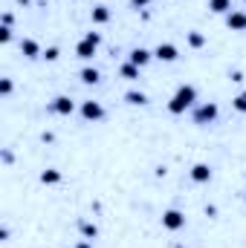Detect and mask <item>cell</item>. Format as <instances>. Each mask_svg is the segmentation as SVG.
I'll return each mask as SVG.
<instances>
[{
  "label": "cell",
  "mask_w": 246,
  "mask_h": 248,
  "mask_svg": "<svg viewBox=\"0 0 246 248\" xmlns=\"http://www.w3.org/2000/svg\"><path fill=\"white\" fill-rule=\"evenodd\" d=\"M191 107H197V87H191V84L177 87V93L168 101V113L171 116H183L185 110H191Z\"/></svg>",
  "instance_id": "1"
},
{
  "label": "cell",
  "mask_w": 246,
  "mask_h": 248,
  "mask_svg": "<svg viewBox=\"0 0 246 248\" xmlns=\"http://www.w3.org/2000/svg\"><path fill=\"white\" fill-rule=\"evenodd\" d=\"M99 46H102V32H84V38L75 44V55L81 58V61H90L96 52H99Z\"/></svg>",
  "instance_id": "2"
},
{
  "label": "cell",
  "mask_w": 246,
  "mask_h": 248,
  "mask_svg": "<svg viewBox=\"0 0 246 248\" xmlns=\"http://www.w3.org/2000/svg\"><path fill=\"white\" fill-rule=\"evenodd\" d=\"M217 116H220V107H217L214 101H203V104L191 107V122L197 124V127L214 124V122H217Z\"/></svg>",
  "instance_id": "3"
},
{
  "label": "cell",
  "mask_w": 246,
  "mask_h": 248,
  "mask_svg": "<svg viewBox=\"0 0 246 248\" xmlns=\"http://www.w3.org/2000/svg\"><path fill=\"white\" fill-rule=\"evenodd\" d=\"M78 113H81V119L84 122H90V124H96V122H102L107 113H105V107H102V101H81L78 104Z\"/></svg>",
  "instance_id": "4"
},
{
  "label": "cell",
  "mask_w": 246,
  "mask_h": 248,
  "mask_svg": "<svg viewBox=\"0 0 246 248\" xmlns=\"http://www.w3.org/2000/svg\"><path fill=\"white\" fill-rule=\"evenodd\" d=\"M47 110L55 113V116H72V113H75V101H72L70 95H55V98L47 104Z\"/></svg>",
  "instance_id": "5"
},
{
  "label": "cell",
  "mask_w": 246,
  "mask_h": 248,
  "mask_svg": "<svg viewBox=\"0 0 246 248\" xmlns=\"http://www.w3.org/2000/svg\"><path fill=\"white\" fill-rule=\"evenodd\" d=\"M162 228L165 231H180V228H185V214L177 211V208H168L162 214Z\"/></svg>",
  "instance_id": "6"
},
{
  "label": "cell",
  "mask_w": 246,
  "mask_h": 248,
  "mask_svg": "<svg viewBox=\"0 0 246 248\" xmlns=\"http://www.w3.org/2000/svg\"><path fill=\"white\" fill-rule=\"evenodd\" d=\"M154 58H157V61H162V63H174L177 58H180V49H177L174 44H168V41H165V44H159V46L154 49Z\"/></svg>",
  "instance_id": "7"
},
{
  "label": "cell",
  "mask_w": 246,
  "mask_h": 248,
  "mask_svg": "<svg viewBox=\"0 0 246 248\" xmlns=\"http://www.w3.org/2000/svg\"><path fill=\"white\" fill-rule=\"evenodd\" d=\"M20 55L23 58H29V61H35V58H41L44 55V49H41V44L35 41V38H20Z\"/></svg>",
  "instance_id": "8"
},
{
  "label": "cell",
  "mask_w": 246,
  "mask_h": 248,
  "mask_svg": "<svg viewBox=\"0 0 246 248\" xmlns=\"http://www.w3.org/2000/svg\"><path fill=\"white\" fill-rule=\"evenodd\" d=\"M127 61L136 63V66L142 69V66H148V63L154 61V49H145V46H133V49L127 52Z\"/></svg>",
  "instance_id": "9"
},
{
  "label": "cell",
  "mask_w": 246,
  "mask_h": 248,
  "mask_svg": "<svg viewBox=\"0 0 246 248\" xmlns=\"http://www.w3.org/2000/svg\"><path fill=\"white\" fill-rule=\"evenodd\" d=\"M188 176H191V182H197V185H209L214 173H211V168H209V165L197 162V165H194V168L188 170Z\"/></svg>",
  "instance_id": "10"
},
{
  "label": "cell",
  "mask_w": 246,
  "mask_h": 248,
  "mask_svg": "<svg viewBox=\"0 0 246 248\" xmlns=\"http://www.w3.org/2000/svg\"><path fill=\"white\" fill-rule=\"evenodd\" d=\"M223 20H226V26H229L232 32H246V12L244 9H232Z\"/></svg>",
  "instance_id": "11"
},
{
  "label": "cell",
  "mask_w": 246,
  "mask_h": 248,
  "mask_svg": "<svg viewBox=\"0 0 246 248\" xmlns=\"http://www.w3.org/2000/svg\"><path fill=\"white\" fill-rule=\"evenodd\" d=\"M110 17H113V15H110V9H107V6H102V3L90 9V20H93L96 26H105V23H110Z\"/></svg>",
  "instance_id": "12"
},
{
  "label": "cell",
  "mask_w": 246,
  "mask_h": 248,
  "mask_svg": "<svg viewBox=\"0 0 246 248\" xmlns=\"http://www.w3.org/2000/svg\"><path fill=\"white\" fill-rule=\"evenodd\" d=\"M185 44H188L191 49H203V46L209 44V38H206L203 32H197V29H191V32H185Z\"/></svg>",
  "instance_id": "13"
},
{
  "label": "cell",
  "mask_w": 246,
  "mask_h": 248,
  "mask_svg": "<svg viewBox=\"0 0 246 248\" xmlns=\"http://www.w3.org/2000/svg\"><path fill=\"white\" fill-rule=\"evenodd\" d=\"M78 78H81V84H93V87H96V84L102 81V72H99L96 66H84V69L78 72Z\"/></svg>",
  "instance_id": "14"
},
{
  "label": "cell",
  "mask_w": 246,
  "mask_h": 248,
  "mask_svg": "<svg viewBox=\"0 0 246 248\" xmlns=\"http://www.w3.org/2000/svg\"><path fill=\"white\" fill-rule=\"evenodd\" d=\"M124 101H127L130 107H145V104H148V95H145L142 90H127V93H124Z\"/></svg>",
  "instance_id": "15"
},
{
  "label": "cell",
  "mask_w": 246,
  "mask_h": 248,
  "mask_svg": "<svg viewBox=\"0 0 246 248\" xmlns=\"http://www.w3.org/2000/svg\"><path fill=\"white\" fill-rule=\"evenodd\" d=\"M209 12H214V15H229L232 12V0H209Z\"/></svg>",
  "instance_id": "16"
},
{
  "label": "cell",
  "mask_w": 246,
  "mask_h": 248,
  "mask_svg": "<svg viewBox=\"0 0 246 248\" xmlns=\"http://www.w3.org/2000/svg\"><path fill=\"white\" fill-rule=\"evenodd\" d=\"M119 75H122L124 81H139V66L130 61H124L122 66H119Z\"/></svg>",
  "instance_id": "17"
},
{
  "label": "cell",
  "mask_w": 246,
  "mask_h": 248,
  "mask_svg": "<svg viewBox=\"0 0 246 248\" xmlns=\"http://www.w3.org/2000/svg\"><path fill=\"white\" fill-rule=\"evenodd\" d=\"M61 179H64V173H61V170H55V168L41 170V182H44V185H58Z\"/></svg>",
  "instance_id": "18"
},
{
  "label": "cell",
  "mask_w": 246,
  "mask_h": 248,
  "mask_svg": "<svg viewBox=\"0 0 246 248\" xmlns=\"http://www.w3.org/2000/svg\"><path fill=\"white\" fill-rule=\"evenodd\" d=\"M78 231H81L84 240H96V237H99V228H96L93 222H87V219H78Z\"/></svg>",
  "instance_id": "19"
},
{
  "label": "cell",
  "mask_w": 246,
  "mask_h": 248,
  "mask_svg": "<svg viewBox=\"0 0 246 248\" xmlns=\"http://www.w3.org/2000/svg\"><path fill=\"white\" fill-rule=\"evenodd\" d=\"M232 110H238V113H244V116H246V90H244V93H238V95L232 98Z\"/></svg>",
  "instance_id": "20"
},
{
  "label": "cell",
  "mask_w": 246,
  "mask_h": 248,
  "mask_svg": "<svg viewBox=\"0 0 246 248\" xmlns=\"http://www.w3.org/2000/svg\"><path fill=\"white\" fill-rule=\"evenodd\" d=\"M12 90H15V81L12 78H0V95L6 98V95H12Z\"/></svg>",
  "instance_id": "21"
},
{
  "label": "cell",
  "mask_w": 246,
  "mask_h": 248,
  "mask_svg": "<svg viewBox=\"0 0 246 248\" xmlns=\"http://www.w3.org/2000/svg\"><path fill=\"white\" fill-rule=\"evenodd\" d=\"M58 55H61V49H58V46H47V49H44V55H41V58H44V61H58Z\"/></svg>",
  "instance_id": "22"
},
{
  "label": "cell",
  "mask_w": 246,
  "mask_h": 248,
  "mask_svg": "<svg viewBox=\"0 0 246 248\" xmlns=\"http://www.w3.org/2000/svg\"><path fill=\"white\" fill-rule=\"evenodd\" d=\"M12 41V26H0V44H9Z\"/></svg>",
  "instance_id": "23"
},
{
  "label": "cell",
  "mask_w": 246,
  "mask_h": 248,
  "mask_svg": "<svg viewBox=\"0 0 246 248\" xmlns=\"http://www.w3.org/2000/svg\"><path fill=\"white\" fill-rule=\"evenodd\" d=\"M151 3H154V0H130V6H133V9H148Z\"/></svg>",
  "instance_id": "24"
},
{
  "label": "cell",
  "mask_w": 246,
  "mask_h": 248,
  "mask_svg": "<svg viewBox=\"0 0 246 248\" xmlns=\"http://www.w3.org/2000/svg\"><path fill=\"white\" fill-rule=\"evenodd\" d=\"M0 159H3V165H12V162H15V156H12V150H3V153H0Z\"/></svg>",
  "instance_id": "25"
},
{
  "label": "cell",
  "mask_w": 246,
  "mask_h": 248,
  "mask_svg": "<svg viewBox=\"0 0 246 248\" xmlns=\"http://www.w3.org/2000/svg\"><path fill=\"white\" fill-rule=\"evenodd\" d=\"M15 23V15L12 12H3V26H12Z\"/></svg>",
  "instance_id": "26"
},
{
  "label": "cell",
  "mask_w": 246,
  "mask_h": 248,
  "mask_svg": "<svg viewBox=\"0 0 246 248\" xmlns=\"http://www.w3.org/2000/svg\"><path fill=\"white\" fill-rule=\"evenodd\" d=\"M229 78H232V81H235V84H241V81H244V72H238V69H235V72H232V75H229Z\"/></svg>",
  "instance_id": "27"
},
{
  "label": "cell",
  "mask_w": 246,
  "mask_h": 248,
  "mask_svg": "<svg viewBox=\"0 0 246 248\" xmlns=\"http://www.w3.org/2000/svg\"><path fill=\"white\" fill-rule=\"evenodd\" d=\"M75 248H93V240H78Z\"/></svg>",
  "instance_id": "28"
},
{
  "label": "cell",
  "mask_w": 246,
  "mask_h": 248,
  "mask_svg": "<svg viewBox=\"0 0 246 248\" xmlns=\"http://www.w3.org/2000/svg\"><path fill=\"white\" fill-rule=\"evenodd\" d=\"M0 240H3V243L9 240V225H3V228H0Z\"/></svg>",
  "instance_id": "29"
},
{
  "label": "cell",
  "mask_w": 246,
  "mask_h": 248,
  "mask_svg": "<svg viewBox=\"0 0 246 248\" xmlns=\"http://www.w3.org/2000/svg\"><path fill=\"white\" fill-rule=\"evenodd\" d=\"M174 248H185V246H174Z\"/></svg>",
  "instance_id": "30"
},
{
  "label": "cell",
  "mask_w": 246,
  "mask_h": 248,
  "mask_svg": "<svg viewBox=\"0 0 246 248\" xmlns=\"http://www.w3.org/2000/svg\"><path fill=\"white\" fill-rule=\"evenodd\" d=\"M244 3H246V0H244Z\"/></svg>",
  "instance_id": "31"
},
{
  "label": "cell",
  "mask_w": 246,
  "mask_h": 248,
  "mask_svg": "<svg viewBox=\"0 0 246 248\" xmlns=\"http://www.w3.org/2000/svg\"><path fill=\"white\" fill-rule=\"evenodd\" d=\"M244 199H246V196H244Z\"/></svg>",
  "instance_id": "32"
}]
</instances>
